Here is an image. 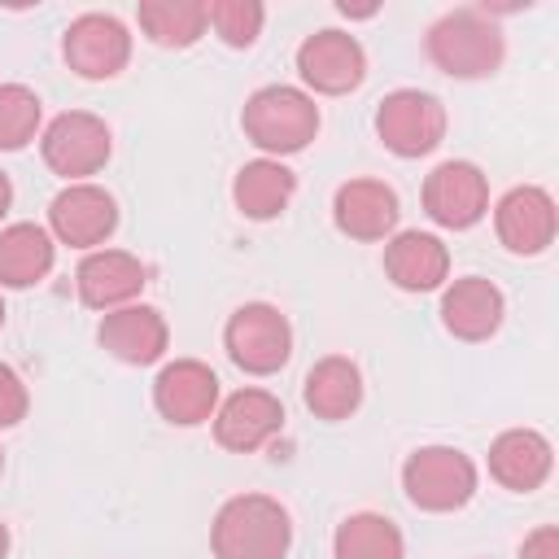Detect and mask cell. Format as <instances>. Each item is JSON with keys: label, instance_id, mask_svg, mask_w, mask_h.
<instances>
[{"label": "cell", "instance_id": "obj_1", "mask_svg": "<svg viewBox=\"0 0 559 559\" xmlns=\"http://www.w3.org/2000/svg\"><path fill=\"white\" fill-rule=\"evenodd\" d=\"M210 546L214 559H284L293 546V520L266 493H236L218 507Z\"/></svg>", "mask_w": 559, "mask_h": 559}, {"label": "cell", "instance_id": "obj_2", "mask_svg": "<svg viewBox=\"0 0 559 559\" xmlns=\"http://www.w3.org/2000/svg\"><path fill=\"white\" fill-rule=\"evenodd\" d=\"M240 127L245 135L271 153L275 162L288 157V153H301L314 131H319V105L301 92V87H288V83H271V87H258L249 100H245V114H240Z\"/></svg>", "mask_w": 559, "mask_h": 559}, {"label": "cell", "instance_id": "obj_3", "mask_svg": "<svg viewBox=\"0 0 559 559\" xmlns=\"http://www.w3.org/2000/svg\"><path fill=\"white\" fill-rule=\"evenodd\" d=\"M502 31L485 9H454L428 31V57L450 79H485L502 66Z\"/></svg>", "mask_w": 559, "mask_h": 559}, {"label": "cell", "instance_id": "obj_4", "mask_svg": "<svg viewBox=\"0 0 559 559\" xmlns=\"http://www.w3.org/2000/svg\"><path fill=\"white\" fill-rule=\"evenodd\" d=\"M402 489L419 511H459L476 493V463L454 445H424L402 463Z\"/></svg>", "mask_w": 559, "mask_h": 559}, {"label": "cell", "instance_id": "obj_5", "mask_svg": "<svg viewBox=\"0 0 559 559\" xmlns=\"http://www.w3.org/2000/svg\"><path fill=\"white\" fill-rule=\"evenodd\" d=\"M39 153H44L52 175H61L70 183H87V175H96L109 162L114 140H109L105 118H96L87 109H70V114H57L44 127Z\"/></svg>", "mask_w": 559, "mask_h": 559}, {"label": "cell", "instance_id": "obj_6", "mask_svg": "<svg viewBox=\"0 0 559 559\" xmlns=\"http://www.w3.org/2000/svg\"><path fill=\"white\" fill-rule=\"evenodd\" d=\"M376 135L397 157H424L445 140V105L432 92L397 87L376 109Z\"/></svg>", "mask_w": 559, "mask_h": 559}, {"label": "cell", "instance_id": "obj_7", "mask_svg": "<svg viewBox=\"0 0 559 559\" xmlns=\"http://www.w3.org/2000/svg\"><path fill=\"white\" fill-rule=\"evenodd\" d=\"M223 345H227V354H231V362L240 371L271 376L293 354V328H288V319L275 306L245 301L240 310H231V319L223 328Z\"/></svg>", "mask_w": 559, "mask_h": 559}, {"label": "cell", "instance_id": "obj_8", "mask_svg": "<svg viewBox=\"0 0 559 559\" xmlns=\"http://www.w3.org/2000/svg\"><path fill=\"white\" fill-rule=\"evenodd\" d=\"M61 52L79 79H114L131 61V35L114 13H83L66 26Z\"/></svg>", "mask_w": 559, "mask_h": 559}, {"label": "cell", "instance_id": "obj_9", "mask_svg": "<svg viewBox=\"0 0 559 559\" xmlns=\"http://www.w3.org/2000/svg\"><path fill=\"white\" fill-rule=\"evenodd\" d=\"M153 406L166 424L197 428L218 411V376L197 358H175L153 380Z\"/></svg>", "mask_w": 559, "mask_h": 559}, {"label": "cell", "instance_id": "obj_10", "mask_svg": "<svg viewBox=\"0 0 559 559\" xmlns=\"http://www.w3.org/2000/svg\"><path fill=\"white\" fill-rule=\"evenodd\" d=\"M424 210L432 223L463 231L472 223L485 218L489 210V183L480 175V166L472 162H441L428 179H424Z\"/></svg>", "mask_w": 559, "mask_h": 559}, {"label": "cell", "instance_id": "obj_11", "mask_svg": "<svg viewBox=\"0 0 559 559\" xmlns=\"http://www.w3.org/2000/svg\"><path fill=\"white\" fill-rule=\"evenodd\" d=\"M48 223H52V236L70 249H96L114 236L118 227V205L105 188L96 183H70L52 197L48 205Z\"/></svg>", "mask_w": 559, "mask_h": 559}, {"label": "cell", "instance_id": "obj_12", "mask_svg": "<svg viewBox=\"0 0 559 559\" xmlns=\"http://www.w3.org/2000/svg\"><path fill=\"white\" fill-rule=\"evenodd\" d=\"M297 70L301 79L323 92V96H341V92H354L367 74V52L354 35L345 31H314L301 39L297 48Z\"/></svg>", "mask_w": 559, "mask_h": 559}, {"label": "cell", "instance_id": "obj_13", "mask_svg": "<svg viewBox=\"0 0 559 559\" xmlns=\"http://www.w3.org/2000/svg\"><path fill=\"white\" fill-rule=\"evenodd\" d=\"M493 227H498V240L520 253V258H533V253H546L550 240H555V227H559V210L550 201L546 188L537 183H524V188H511L498 210H493Z\"/></svg>", "mask_w": 559, "mask_h": 559}, {"label": "cell", "instance_id": "obj_14", "mask_svg": "<svg viewBox=\"0 0 559 559\" xmlns=\"http://www.w3.org/2000/svg\"><path fill=\"white\" fill-rule=\"evenodd\" d=\"M74 284H79V301L92 306V310H118V306H131L144 284H148V271L135 253L127 249H92L79 271H74Z\"/></svg>", "mask_w": 559, "mask_h": 559}, {"label": "cell", "instance_id": "obj_15", "mask_svg": "<svg viewBox=\"0 0 559 559\" xmlns=\"http://www.w3.org/2000/svg\"><path fill=\"white\" fill-rule=\"evenodd\" d=\"M280 428H284V402L266 389H236L214 411V441L236 454L262 450Z\"/></svg>", "mask_w": 559, "mask_h": 559}, {"label": "cell", "instance_id": "obj_16", "mask_svg": "<svg viewBox=\"0 0 559 559\" xmlns=\"http://www.w3.org/2000/svg\"><path fill=\"white\" fill-rule=\"evenodd\" d=\"M397 214V192L384 179H349L332 197V218L349 240H384Z\"/></svg>", "mask_w": 559, "mask_h": 559}, {"label": "cell", "instance_id": "obj_17", "mask_svg": "<svg viewBox=\"0 0 559 559\" xmlns=\"http://www.w3.org/2000/svg\"><path fill=\"white\" fill-rule=\"evenodd\" d=\"M100 345L118 358V362H131V367H148L166 354L170 345V328L162 319V310L153 306H118L100 319Z\"/></svg>", "mask_w": 559, "mask_h": 559}, {"label": "cell", "instance_id": "obj_18", "mask_svg": "<svg viewBox=\"0 0 559 559\" xmlns=\"http://www.w3.org/2000/svg\"><path fill=\"white\" fill-rule=\"evenodd\" d=\"M507 301L485 275H463L441 293V323L459 341H489L502 328Z\"/></svg>", "mask_w": 559, "mask_h": 559}, {"label": "cell", "instance_id": "obj_19", "mask_svg": "<svg viewBox=\"0 0 559 559\" xmlns=\"http://www.w3.org/2000/svg\"><path fill=\"white\" fill-rule=\"evenodd\" d=\"M550 463H555V450L533 428H507L489 445V476L511 493H533L550 476Z\"/></svg>", "mask_w": 559, "mask_h": 559}, {"label": "cell", "instance_id": "obj_20", "mask_svg": "<svg viewBox=\"0 0 559 559\" xmlns=\"http://www.w3.org/2000/svg\"><path fill=\"white\" fill-rule=\"evenodd\" d=\"M384 271L406 293H432L450 280V249L432 231H402L384 249Z\"/></svg>", "mask_w": 559, "mask_h": 559}, {"label": "cell", "instance_id": "obj_21", "mask_svg": "<svg viewBox=\"0 0 559 559\" xmlns=\"http://www.w3.org/2000/svg\"><path fill=\"white\" fill-rule=\"evenodd\" d=\"M293 192H297V175H293L284 162H275V157L245 162V166L236 170V179H231V201H236V210H240L245 218H258V223L284 214L288 201H293Z\"/></svg>", "mask_w": 559, "mask_h": 559}, {"label": "cell", "instance_id": "obj_22", "mask_svg": "<svg viewBox=\"0 0 559 559\" xmlns=\"http://www.w3.org/2000/svg\"><path fill=\"white\" fill-rule=\"evenodd\" d=\"M306 406L319 415V419H328V424H336V419H349L354 411H358V402H362V371L349 362V358H341V354H328V358H319L310 371H306Z\"/></svg>", "mask_w": 559, "mask_h": 559}, {"label": "cell", "instance_id": "obj_23", "mask_svg": "<svg viewBox=\"0 0 559 559\" xmlns=\"http://www.w3.org/2000/svg\"><path fill=\"white\" fill-rule=\"evenodd\" d=\"M57 245L39 223H9L0 231V284L31 288L52 271Z\"/></svg>", "mask_w": 559, "mask_h": 559}, {"label": "cell", "instance_id": "obj_24", "mask_svg": "<svg viewBox=\"0 0 559 559\" xmlns=\"http://www.w3.org/2000/svg\"><path fill=\"white\" fill-rule=\"evenodd\" d=\"M402 555H406V546H402V533L389 515L358 511V515H345L336 524L332 559H402Z\"/></svg>", "mask_w": 559, "mask_h": 559}, {"label": "cell", "instance_id": "obj_25", "mask_svg": "<svg viewBox=\"0 0 559 559\" xmlns=\"http://www.w3.org/2000/svg\"><path fill=\"white\" fill-rule=\"evenodd\" d=\"M135 17H140V31L157 48H188L205 35V4L201 0H140Z\"/></svg>", "mask_w": 559, "mask_h": 559}, {"label": "cell", "instance_id": "obj_26", "mask_svg": "<svg viewBox=\"0 0 559 559\" xmlns=\"http://www.w3.org/2000/svg\"><path fill=\"white\" fill-rule=\"evenodd\" d=\"M39 96L22 83H0V148L13 153V148H26L39 131Z\"/></svg>", "mask_w": 559, "mask_h": 559}, {"label": "cell", "instance_id": "obj_27", "mask_svg": "<svg viewBox=\"0 0 559 559\" xmlns=\"http://www.w3.org/2000/svg\"><path fill=\"white\" fill-rule=\"evenodd\" d=\"M266 9L258 0H210L205 4V26H214V35L227 48H249L262 35Z\"/></svg>", "mask_w": 559, "mask_h": 559}, {"label": "cell", "instance_id": "obj_28", "mask_svg": "<svg viewBox=\"0 0 559 559\" xmlns=\"http://www.w3.org/2000/svg\"><path fill=\"white\" fill-rule=\"evenodd\" d=\"M26 406H31V397H26L22 376H17L9 362H0V428L22 424V419H26Z\"/></svg>", "mask_w": 559, "mask_h": 559}, {"label": "cell", "instance_id": "obj_29", "mask_svg": "<svg viewBox=\"0 0 559 559\" xmlns=\"http://www.w3.org/2000/svg\"><path fill=\"white\" fill-rule=\"evenodd\" d=\"M520 559H559V528L542 524L537 533H528L520 546Z\"/></svg>", "mask_w": 559, "mask_h": 559}, {"label": "cell", "instance_id": "obj_30", "mask_svg": "<svg viewBox=\"0 0 559 559\" xmlns=\"http://www.w3.org/2000/svg\"><path fill=\"white\" fill-rule=\"evenodd\" d=\"M9 205H13V183H9V175L0 170V218L9 214Z\"/></svg>", "mask_w": 559, "mask_h": 559}, {"label": "cell", "instance_id": "obj_31", "mask_svg": "<svg viewBox=\"0 0 559 559\" xmlns=\"http://www.w3.org/2000/svg\"><path fill=\"white\" fill-rule=\"evenodd\" d=\"M9 555V528H4V520H0V559Z\"/></svg>", "mask_w": 559, "mask_h": 559}, {"label": "cell", "instance_id": "obj_32", "mask_svg": "<svg viewBox=\"0 0 559 559\" xmlns=\"http://www.w3.org/2000/svg\"><path fill=\"white\" fill-rule=\"evenodd\" d=\"M0 323H4V301H0Z\"/></svg>", "mask_w": 559, "mask_h": 559}, {"label": "cell", "instance_id": "obj_33", "mask_svg": "<svg viewBox=\"0 0 559 559\" xmlns=\"http://www.w3.org/2000/svg\"><path fill=\"white\" fill-rule=\"evenodd\" d=\"M0 472H4V450H0Z\"/></svg>", "mask_w": 559, "mask_h": 559}]
</instances>
